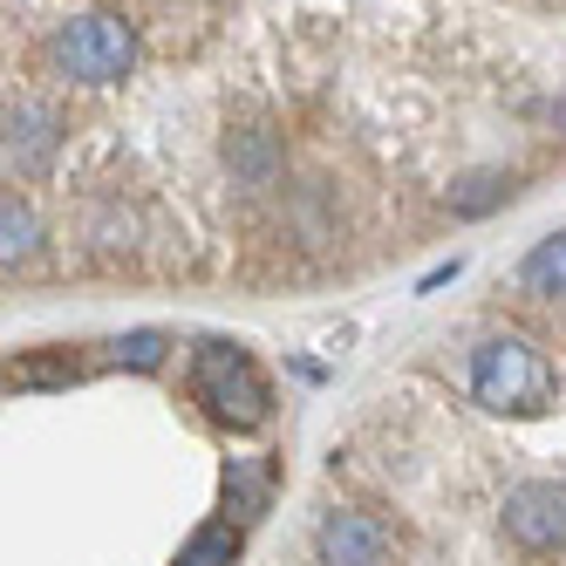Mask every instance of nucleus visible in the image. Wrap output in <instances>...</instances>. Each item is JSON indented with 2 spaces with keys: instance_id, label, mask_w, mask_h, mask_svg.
I'll list each match as a JSON object with an SVG mask.
<instances>
[{
  "instance_id": "nucleus-1",
  "label": "nucleus",
  "mask_w": 566,
  "mask_h": 566,
  "mask_svg": "<svg viewBox=\"0 0 566 566\" xmlns=\"http://www.w3.org/2000/svg\"><path fill=\"white\" fill-rule=\"evenodd\" d=\"M553 361L533 348V342H518V335H492V342H478L471 355V396L484 402V410H499V417H546L553 410Z\"/></svg>"
},
{
  "instance_id": "nucleus-2",
  "label": "nucleus",
  "mask_w": 566,
  "mask_h": 566,
  "mask_svg": "<svg viewBox=\"0 0 566 566\" xmlns=\"http://www.w3.org/2000/svg\"><path fill=\"white\" fill-rule=\"evenodd\" d=\"M191 396L206 402V417L226 430H260L273 417V389L260 376V361L239 342H198L191 348Z\"/></svg>"
},
{
  "instance_id": "nucleus-3",
  "label": "nucleus",
  "mask_w": 566,
  "mask_h": 566,
  "mask_svg": "<svg viewBox=\"0 0 566 566\" xmlns=\"http://www.w3.org/2000/svg\"><path fill=\"white\" fill-rule=\"evenodd\" d=\"M49 62L55 75H69V83H124L130 62H137V34L130 21H116V14H83V21H69L49 34Z\"/></svg>"
},
{
  "instance_id": "nucleus-4",
  "label": "nucleus",
  "mask_w": 566,
  "mask_h": 566,
  "mask_svg": "<svg viewBox=\"0 0 566 566\" xmlns=\"http://www.w3.org/2000/svg\"><path fill=\"white\" fill-rule=\"evenodd\" d=\"M505 533H512V546H525V553L566 546V484H553V478L512 484V492H505Z\"/></svg>"
},
{
  "instance_id": "nucleus-5",
  "label": "nucleus",
  "mask_w": 566,
  "mask_h": 566,
  "mask_svg": "<svg viewBox=\"0 0 566 566\" xmlns=\"http://www.w3.org/2000/svg\"><path fill=\"white\" fill-rule=\"evenodd\" d=\"M314 546H321L328 566H376L389 553V525L369 518V512H328L321 533H314Z\"/></svg>"
},
{
  "instance_id": "nucleus-6",
  "label": "nucleus",
  "mask_w": 566,
  "mask_h": 566,
  "mask_svg": "<svg viewBox=\"0 0 566 566\" xmlns=\"http://www.w3.org/2000/svg\"><path fill=\"white\" fill-rule=\"evenodd\" d=\"M55 116L42 109V103H14L8 109V165L21 171V178H34V171H42L49 165V157H55Z\"/></svg>"
},
{
  "instance_id": "nucleus-7",
  "label": "nucleus",
  "mask_w": 566,
  "mask_h": 566,
  "mask_svg": "<svg viewBox=\"0 0 566 566\" xmlns=\"http://www.w3.org/2000/svg\"><path fill=\"white\" fill-rule=\"evenodd\" d=\"M266 505H273V464L266 458H232L226 464V512L239 525H253Z\"/></svg>"
},
{
  "instance_id": "nucleus-8",
  "label": "nucleus",
  "mask_w": 566,
  "mask_h": 566,
  "mask_svg": "<svg viewBox=\"0 0 566 566\" xmlns=\"http://www.w3.org/2000/svg\"><path fill=\"white\" fill-rule=\"evenodd\" d=\"M518 287L539 301H566V232H546L533 253L518 260Z\"/></svg>"
},
{
  "instance_id": "nucleus-9",
  "label": "nucleus",
  "mask_w": 566,
  "mask_h": 566,
  "mask_svg": "<svg viewBox=\"0 0 566 566\" xmlns=\"http://www.w3.org/2000/svg\"><path fill=\"white\" fill-rule=\"evenodd\" d=\"M83 376L90 369L75 355H21V361H8V389H69Z\"/></svg>"
},
{
  "instance_id": "nucleus-10",
  "label": "nucleus",
  "mask_w": 566,
  "mask_h": 566,
  "mask_svg": "<svg viewBox=\"0 0 566 566\" xmlns=\"http://www.w3.org/2000/svg\"><path fill=\"white\" fill-rule=\"evenodd\" d=\"M232 559H239V518H206L178 553V566H232Z\"/></svg>"
},
{
  "instance_id": "nucleus-11",
  "label": "nucleus",
  "mask_w": 566,
  "mask_h": 566,
  "mask_svg": "<svg viewBox=\"0 0 566 566\" xmlns=\"http://www.w3.org/2000/svg\"><path fill=\"white\" fill-rule=\"evenodd\" d=\"M512 198V171H471L464 185H451V212L458 219H484V212H499Z\"/></svg>"
},
{
  "instance_id": "nucleus-12",
  "label": "nucleus",
  "mask_w": 566,
  "mask_h": 566,
  "mask_svg": "<svg viewBox=\"0 0 566 566\" xmlns=\"http://www.w3.org/2000/svg\"><path fill=\"white\" fill-rule=\"evenodd\" d=\"M165 355H171V335L165 328H137V335H116L109 342V361H116V369H165Z\"/></svg>"
},
{
  "instance_id": "nucleus-13",
  "label": "nucleus",
  "mask_w": 566,
  "mask_h": 566,
  "mask_svg": "<svg viewBox=\"0 0 566 566\" xmlns=\"http://www.w3.org/2000/svg\"><path fill=\"white\" fill-rule=\"evenodd\" d=\"M34 239H42V232H34V212L8 191V212H0V260H8V266L34 260Z\"/></svg>"
},
{
  "instance_id": "nucleus-14",
  "label": "nucleus",
  "mask_w": 566,
  "mask_h": 566,
  "mask_svg": "<svg viewBox=\"0 0 566 566\" xmlns=\"http://www.w3.org/2000/svg\"><path fill=\"white\" fill-rule=\"evenodd\" d=\"M443 280H458V260H451V266H437V273H423V280H417V294H437Z\"/></svg>"
},
{
  "instance_id": "nucleus-15",
  "label": "nucleus",
  "mask_w": 566,
  "mask_h": 566,
  "mask_svg": "<svg viewBox=\"0 0 566 566\" xmlns=\"http://www.w3.org/2000/svg\"><path fill=\"white\" fill-rule=\"evenodd\" d=\"M553 116H559V130H566V90H559V103H553Z\"/></svg>"
}]
</instances>
